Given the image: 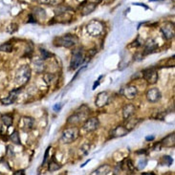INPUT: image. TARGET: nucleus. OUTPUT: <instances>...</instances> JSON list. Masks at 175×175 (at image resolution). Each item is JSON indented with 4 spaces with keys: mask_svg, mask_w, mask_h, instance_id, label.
Wrapping results in <instances>:
<instances>
[{
    "mask_svg": "<svg viewBox=\"0 0 175 175\" xmlns=\"http://www.w3.org/2000/svg\"><path fill=\"white\" fill-rule=\"evenodd\" d=\"M40 4H46V5H55L56 4V0H37Z\"/></svg>",
    "mask_w": 175,
    "mask_h": 175,
    "instance_id": "obj_30",
    "label": "nucleus"
},
{
    "mask_svg": "<svg viewBox=\"0 0 175 175\" xmlns=\"http://www.w3.org/2000/svg\"><path fill=\"white\" fill-rule=\"evenodd\" d=\"M109 101V94L107 92H101L98 94L96 100H95V104L98 107H102L104 106L105 104H107Z\"/></svg>",
    "mask_w": 175,
    "mask_h": 175,
    "instance_id": "obj_13",
    "label": "nucleus"
},
{
    "mask_svg": "<svg viewBox=\"0 0 175 175\" xmlns=\"http://www.w3.org/2000/svg\"><path fill=\"white\" fill-rule=\"evenodd\" d=\"M128 133H129V130H128L126 127L122 126V125H119V126H117L116 128H114L113 130L110 131V137H111V138L123 137V136L127 135Z\"/></svg>",
    "mask_w": 175,
    "mask_h": 175,
    "instance_id": "obj_14",
    "label": "nucleus"
},
{
    "mask_svg": "<svg viewBox=\"0 0 175 175\" xmlns=\"http://www.w3.org/2000/svg\"><path fill=\"white\" fill-rule=\"evenodd\" d=\"M34 15H36V16L38 18V19H44L46 17V14H45V11L41 8H36L34 11Z\"/></svg>",
    "mask_w": 175,
    "mask_h": 175,
    "instance_id": "obj_25",
    "label": "nucleus"
},
{
    "mask_svg": "<svg viewBox=\"0 0 175 175\" xmlns=\"http://www.w3.org/2000/svg\"><path fill=\"white\" fill-rule=\"evenodd\" d=\"M0 51H1V52H8V53H10V52L13 51V45L10 44V43H5V44H3V45L0 46Z\"/></svg>",
    "mask_w": 175,
    "mask_h": 175,
    "instance_id": "obj_26",
    "label": "nucleus"
},
{
    "mask_svg": "<svg viewBox=\"0 0 175 175\" xmlns=\"http://www.w3.org/2000/svg\"><path fill=\"white\" fill-rule=\"evenodd\" d=\"M146 163H147L146 159H145V158L140 159L139 162H138V167H137L138 169H139V170H141V169L145 168V167H146Z\"/></svg>",
    "mask_w": 175,
    "mask_h": 175,
    "instance_id": "obj_28",
    "label": "nucleus"
},
{
    "mask_svg": "<svg viewBox=\"0 0 175 175\" xmlns=\"http://www.w3.org/2000/svg\"><path fill=\"white\" fill-rule=\"evenodd\" d=\"M134 113H135V106L133 104H127V105H125L123 109V115L125 120L132 117L134 115Z\"/></svg>",
    "mask_w": 175,
    "mask_h": 175,
    "instance_id": "obj_18",
    "label": "nucleus"
},
{
    "mask_svg": "<svg viewBox=\"0 0 175 175\" xmlns=\"http://www.w3.org/2000/svg\"><path fill=\"white\" fill-rule=\"evenodd\" d=\"M61 109V103L56 104V105L54 106V110H55L56 112H58Z\"/></svg>",
    "mask_w": 175,
    "mask_h": 175,
    "instance_id": "obj_36",
    "label": "nucleus"
},
{
    "mask_svg": "<svg viewBox=\"0 0 175 175\" xmlns=\"http://www.w3.org/2000/svg\"><path fill=\"white\" fill-rule=\"evenodd\" d=\"M14 174H15V175H17V174H25V173H24V170H20V171H16V172H15Z\"/></svg>",
    "mask_w": 175,
    "mask_h": 175,
    "instance_id": "obj_39",
    "label": "nucleus"
},
{
    "mask_svg": "<svg viewBox=\"0 0 175 175\" xmlns=\"http://www.w3.org/2000/svg\"><path fill=\"white\" fill-rule=\"evenodd\" d=\"M158 48V45L157 43L153 40V39H149L146 44V47L144 50V56L149 55V54H152L153 52H155V50Z\"/></svg>",
    "mask_w": 175,
    "mask_h": 175,
    "instance_id": "obj_16",
    "label": "nucleus"
},
{
    "mask_svg": "<svg viewBox=\"0 0 175 175\" xmlns=\"http://www.w3.org/2000/svg\"><path fill=\"white\" fill-rule=\"evenodd\" d=\"M87 32L92 37H97L102 34L103 32V24L99 20H92L88 23L86 27Z\"/></svg>",
    "mask_w": 175,
    "mask_h": 175,
    "instance_id": "obj_4",
    "label": "nucleus"
},
{
    "mask_svg": "<svg viewBox=\"0 0 175 175\" xmlns=\"http://www.w3.org/2000/svg\"><path fill=\"white\" fill-rule=\"evenodd\" d=\"M161 31L163 36L167 39H171L174 38V24L171 22H166L164 25L161 27Z\"/></svg>",
    "mask_w": 175,
    "mask_h": 175,
    "instance_id": "obj_8",
    "label": "nucleus"
},
{
    "mask_svg": "<svg viewBox=\"0 0 175 175\" xmlns=\"http://www.w3.org/2000/svg\"><path fill=\"white\" fill-rule=\"evenodd\" d=\"M140 122V120L139 119H133V118H128V119H126V124H125V126H126V128L128 130H131V129H133V128L137 125V123Z\"/></svg>",
    "mask_w": 175,
    "mask_h": 175,
    "instance_id": "obj_21",
    "label": "nucleus"
},
{
    "mask_svg": "<svg viewBox=\"0 0 175 175\" xmlns=\"http://www.w3.org/2000/svg\"><path fill=\"white\" fill-rule=\"evenodd\" d=\"M146 99L149 102H157L161 99V92L158 88H151L146 92Z\"/></svg>",
    "mask_w": 175,
    "mask_h": 175,
    "instance_id": "obj_12",
    "label": "nucleus"
},
{
    "mask_svg": "<svg viewBox=\"0 0 175 175\" xmlns=\"http://www.w3.org/2000/svg\"><path fill=\"white\" fill-rule=\"evenodd\" d=\"M49 150H50V147H48V148H47V150H46V152H45V155H44V160H43V165L45 164V162L47 161L48 154H49Z\"/></svg>",
    "mask_w": 175,
    "mask_h": 175,
    "instance_id": "obj_35",
    "label": "nucleus"
},
{
    "mask_svg": "<svg viewBox=\"0 0 175 175\" xmlns=\"http://www.w3.org/2000/svg\"><path fill=\"white\" fill-rule=\"evenodd\" d=\"M161 146H166V147H172L175 145V135L174 133L169 134L168 136H167L165 139H163L160 142Z\"/></svg>",
    "mask_w": 175,
    "mask_h": 175,
    "instance_id": "obj_17",
    "label": "nucleus"
},
{
    "mask_svg": "<svg viewBox=\"0 0 175 175\" xmlns=\"http://www.w3.org/2000/svg\"><path fill=\"white\" fill-rule=\"evenodd\" d=\"M89 2H91V3H95V4H98L99 2H100V0H88Z\"/></svg>",
    "mask_w": 175,
    "mask_h": 175,
    "instance_id": "obj_38",
    "label": "nucleus"
},
{
    "mask_svg": "<svg viewBox=\"0 0 175 175\" xmlns=\"http://www.w3.org/2000/svg\"><path fill=\"white\" fill-rule=\"evenodd\" d=\"M149 1H157V0H149Z\"/></svg>",
    "mask_w": 175,
    "mask_h": 175,
    "instance_id": "obj_40",
    "label": "nucleus"
},
{
    "mask_svg": "<svg viewBox=\"0 0 175 175\" xmlns=\"http://www.w3.org/2000/svg\"><path fill=\"white\" fill-rule=\"evenodd\" d=\"M121 94L128 100L134 99L138 94V89L133 85H126L121 90Z\"/></svg>",
    "mask_w": 175,
    "mask_h": 175,
    "instance_id": "obj_9",
    "label": "nucleus"
},
{
    "mask_svg": "<svg viewBox=\"0 0 175 175\" xmlns=\"http://www.w3.org/2000/svg\"><path fill=\"white\" fill-rule=\"evenodd\" d=\"M31 68L28 65H22L16 72V83L19 86L27 83L31 78Z\"/></svg>",
    "mask_w": 175,
    "mask_h": 175,
    "instance_id": "obj_2",
    "label": "nucleus"
},
{
    "mask_svg": "<svg viewBox=\"0 0 175 175\" xmlns=\"http://www.w3.org/2000/svg\"><path fill=\"white\" fill-rule=\"evenodd\" d=\"M40 53H41V55H42V58L43 60H47L48 57H50L51 56V53H49L48 51H46L45 49H40Z\"/></svg>",
    "mask_w": 175,
    "mask_h": 175,
    "instance_id": "obj_33",
    "label": "nucleus"
},
{
    "mask_svg": "<svg viewBox=\"0 0 175 175\" xmlns=\"http://www.w3.org/2000/svg\"><path fill=\"white\" fill-rule=\"evenodd\" d=\"M61 167H62V166L60 164V163H57V162H56L55 160H53V161H51V162L49 163L48 169H49L50 171H56V170H58V169H61Z\"/></svg>",
    "mask_w": 175,
    "mask_h": 175,
    "instance_id": "obj_23",
    "label": "nucleus"
},
{
    "mask_svg": "<svg viewBox=\"0 0 175 175\" xmlns=\"http://www.w3.org/2000/svg\"><path fill=\"white\" fill-rule=\"evenodd\" d=\"M54 78H55V76L52 75V74H46V75H44V80L47 83H51L52 81L54 80Z\"/></svg>",
    "mask_w": 175,
    "mask_h": 175,
    "instance_id": "obj_32",
    "label": "nucleus"
},
{
    "mask_svg": "<svg viewBox=\"0 0 175 175\" xmlns=\"http://www.w3.org/2000/svg\"><path fill=\"white\" fill-rule=\"evenodd\" d=\"M111 171V168L110 166L108 165H102L101 167H99L94 172H93L92 174H98V175H105V174H108L110 173Z\"/></svg>",
    "mask_w": 175,
    "mask_h": 175,
    "instance_id": "obj_19",
    "label": "nucleus"
},
{
    "mask_svg": "<svg viewBox=\"0 0 175 175\" xmlns=\"http://www.w3.org/2000/svg\"><path fill=\"white\" fill-rule=\"evenodd\" d=\"M96 7H97V4H95V3L88 2L87 4H84L83 8V16L90 15L92 11H94V10L96 9Z\"/></svg>",
    "mask_w": 175,
    "mask_h": 175,
    "instance_id": "obj_20",
    "label": "nucleus"
},
{
    "mask_svg": "<svg viewBox=\"0 0 175 175\" xmlns=\"http://www.w3.org/2000/svg\"><path fill=\"white\" fill-rule=\"evenodd\" d=\"M126 163H127V168H128V169H129V170H133V169H134V166H133V164H132L131 160H127Z\"/></svg>",
    "mask_w": 175,
    "mask_h": 175,
    "instance_id": "obj_34",
    "label": "nucleus"
},
{
    "mask_svg": "<svg viewBox=\"0 0 175 175\" xmlns=\"http://www.w3.org/2000/svg\"><path fill=\"white\" fill-rule=\"evenodd\" d=\"M163 161H164V163L167 165V166H171L172 163H173V159L168 155L166 156H163Z\"/></svg>",
    "mask_w": 175,
    "mask_h": 175,
    "instance_id": "obj_31",
    "label": "nucleus"
},
{
    "mask_svg": "<svg viewBox=\"0 0 175 175\" xmlns=\"http://www.w3.org/2000/svg\"><path fill=\"white\" fill-rule=\"evenodd\" d=\"M79 137V129L77 127H70L62 132L61 142L63 144H71L75 142Z\"/></svg>",
    "mask_w": 175,
    "mask_h": 175,
    "instance_id": "obj_3",
    "label": "nucleus"
},
{
    "mask_svg": "<svg viewBox=\"0 0 175 175\" xmlns=\"http://www.w3.org/2000/svg\"><path fill=\"white\" fill-rule=\"evenodd\" d=\"M79 39L74 34H67L65 36L58 37L54 40V44L57 47H65V48H71L78 43Z\"/></svg>",
    "mask_w": 175,
    "mask_h": 175,
    "instance_id": "obj_1",
    "label": "nucleus"
},
{
    "mask_svg": "<svg viewBox=\"0 0 175 175\" xmlns=\"http://www.w3.org/2000/svg\"><path fill=\"white\" fill-rule=\"evenodd\" d=\"M67 11H72V9L70 8V7H68V6H65V5H61V6H60V7H57L56 10H55V13H56V15L58 16H61V15H63V14H65Z\"/></svg>",
    "mask_w": 175,
    "mask_h": 175,
    "instance_id": "obj_22",
    "label": "nucleus"
},
{
    "mask_svg": "<svg viewBox=\"0 0 175 175\" xmlns=\"http://www.w3.org/2000/svg\"><path fill=\"white\" fill-rule=\"evenodd\" d=\"M83 61H84L83 53L80 50H79V51L75 52L73 56H72L71 62H70V68L73 69V70H76L77 68H79L81 64L83 63Z\"/></svg>",
    "mask_w": 175,
    "mask_h": 175,
    "instance_id": "obj_7",
    "label": "nucleus"
},
{
    "mask_svg": "<svg viewBox=\"0 0 175 175\" xmlns=\"http://www.w3.org/2000/svg\"><path fill=\"white\" fill-rule=\"evenodd\" d=\"M153 139H154V136H147V137L146 138V141H152Z\"/></svg>",
    "mask_w": 175,
    "mask_h": 175,
    "instance_id": "obj_37",
    "label": "nucleus"
},
{
    "mask_svg": "<svg viewBox=\"0 0 175 175\" xmlns=\"http://www.w3.org/2000/svg\"><path fill=\"white\" fill-rule=\"evenodd\" d=\"M88 111H89L88 108H86V110L83 111V107H81V108H80L79 110H78L74 115H72V116L69 117L68 120H67V123H71V124H73V125L79 123L83 119L86 118L87 113H89Z\"/></svg>",
    "mask_w": 175,
    "mask_h": 175,
    "instance_id": "obj_5",
    "label": "nucleus"
},
{
    "mask_svg": "<svg viewBox=\"0 0 175 175\" xmlns=\"http://www.w3.org/2000/svg\"><path fill=\"white\" fill-rule=\"evenodd\" d=\"M20 92V89H16V90H13L11 91L9 96L5 99L2 100V103L5 104V105H9V104H13L16 102V101L17 100V95L18 93Z\"/></svg>",
    "mask_w": 175,
    "mask_h": 175,
    "instance_id": "obj_15",
    "label": "nucleus"
},
{
    "mask_svg": "<svg viewBox=\"0 0 175 175\" xmlns=\"http://www.w3.org/2000/svg\"><path fill=\"white\" fill-rule=\"evenodd\" d=\"M99 125H100V122L97 118H91L84 123L83 128L86 132H92V131L96 130L99 127Z\"/></svg>",
    "mask_w": 175,
    "mask_h": 175,
    "instance_id": "obj_11",
    "label": "nucleus"
},
{
    "mask_svg": "<svg viewBox=\"0 0 175 175\" xmlns=\"http://www.w3.org/2000/svg\"><path fill=\"white\" fill-rule=\"evenodd\" d=\"M11 142L16 144V145H21V142H20V138H19V135L16 131H15L13 134L11 135Z\"/></svg>",
    "mask_w": 175,
    "mask_h": 175,
    "instance_id": "obj_27",
    "label": "nucleus"
},
{
    "mask_svg": "<svg viewBox=\"0 0 175 175\" xmlns=\"http://www.w3.org/2000/svg\"><path fill=\"white\" fill-rule=\"evenodd\" d=\"M2 122L3 123L6 125V126H11V124H13V122H14V118L13 116H11L9 114H6V115H3L2 116Z\"/></svg>",
    "mask_w": 175,
    "mask_h": 175,
    "instance_id": "obj_24",
    "label": "nucleus"
},
{
    "mask_svg": "<svg viewBox=\"0 0 175 175\" xmlns=\"http://www.w3.org/2000/svg\"><path fill=\"white\" fill-rule=\"evenodd\" d=\"M89 148H90V146L85 144V145H83V146L79 148V152H81L83 155H86L89 152Z\"/></svg>",
    "mask_w": 175,
    "mask_h": 175,
    "instance_id": "obj_29",
    "label": "nucleus"
},
{
    "mask_svg": "<svg viewBox=\"0 0 175 175\" xmlns=\"http://www.w3.org/2000/svg\"><path fill=\"white\" fill-rule=\"evenodd\" d=\"M143 78L149 84H154L158 80V73L155 68H147L143 71Z\"/></svg>",
    "mask_w": 175,
    "mask_h": 175,
    "instance_id": "obj_6",
    "label": "nucleus"
},
{
    "mask_svg": "<svg viewBox=\"0 0 175 175\" xmlns=\"http://www.w3.org/2000/svg\"><path fill=\"white\" fill-rule=\"evenodd\" d=\"M34 123V120L31 117H23V118L20 120V122L18 123V126L21 128L23 131H30Z\"/></svg>",
    "mask_w": 175,
    "mask_h": 175,
    "instance_id": "obj_10",
    "label": "nucleus"
}]
</instances>
